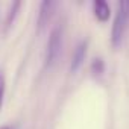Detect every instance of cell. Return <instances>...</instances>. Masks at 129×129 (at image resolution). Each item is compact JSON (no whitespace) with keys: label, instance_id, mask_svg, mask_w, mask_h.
I'll use <instances>...</instances> for the list:
<instances>
[{"label":"cell","instance_id":"cell-1","mask_svg":"<svg viewBox=\"0 0 129 129\" xmlns=\"http://www.w3.org/2000/svg\"><path fill=\"white\" fill-rule=\"evenodd\" d=\"M127 23H129V2H120L111 29V44L114 49H118L121 46L127 30Z\"/></svg>","mask_w":129,"mask_h":129},{"label":"cell","instance_id":"cell-2","mask_svg":"<svg viewBox=\"0 0 129 129\" xmlns=\"http://www.w3.org/2000/svg\"><path fill=\"white\" fill-rule=\"evenodd\" d=\"M62 37H64L62 26H56L50 32V37H49V41H47V49H46V64H47V67H52L61 55Z\"/></svg>","mask_w":129,"mask_h":129},{"label":"cell","instance_id":"cell-3","mask_svg":"<svg viewBox=\"0 0 129 129\" xmlns=\"http://www.w3.org/2000/svg\"><path fill=\"white\" fill-rule=\"evenodd\" d=\"M87 49H88V41L87 40H82L78 43V46L75 47L73 50V55H72V62H70V70L73 73H76L85 61V56H87Z\"/></svg>","mask_w":129,"mask_h":129},{"label":"cell","instance_id":"cell-4","mask_svg":"<svg viewBox=\"0 0 129 129\" xmlns=\"http://www.w3.org/2000/svg\"><path fill=\"white\" fill-rule=\"evenodd\" d=\"M56 2H50V0H46L40 5V12H38V29H44L46 24L50 21L53 12H55V8H56Z\"/></svg>","mask_w":129,"mask_h":129},{"label":"cell","instance_id":"cell-5","mask_svg":"<svg viewBox=\"0 0 129 129\" xmlns=\"http://www.w3.org/2000/svg\"><path fill=\"white\" fill-rule=\"evenodd\" d=\"M93 14L97 21L106 23L111 17V8L103 0H96V2H93Z\"/></svg>","mask_w":129,"mask_h":129},{"label":"cell","instance_id":"cell-6","mask_svg":"<svg viewBox=\"0 0 129 129\" xmlns=\"http://www.w3.org/2000/svg\"><path fill=\"white\" fill-rule=\"evenodd\" d=\"M90 70L94 76H100L103 72H105V62L102 58H97L91 62V66H90Z\"/></svg>","mask_w":129,"mask_h":129},{"label":"cell","instance_id":"cell-7","mask_svg":"<svg viewBox=\"0 0 129 129\" xmlns=\"http://www.w3.org/2000/svg\"><path fill=\"white\" fill-rule=\"evenodd\" d=\"M20 6H21V3H20V2H15V3H12V5H11V9H9L8 17H6V27H9V26L12 24V21H14V18H15L17 11H18V8H20Z\"/></svg>","mask_w":129,"mask_h":129},{"label":"cell","instance_id":"cell-8","mask_svg":"<svg viewBox=\"0 0 129 129\" xmlns=\"http://www.w3.org/2000/svg\"><path fill=\"white\" fill-rule=\"evenodd\" d=\"M5 88H6V79L3 72L0 70V109L3 106V99H5Z\"/></svg>","mask_w":129,"mask_h":129},{"label":"cell","instance_id":"cell-9","mask_svg":"<svg viewBox=\"0 0 129 129\" xmlns=\"http://www.w3.org/2000/svg\"><path fill=\"white\" fill-rule=\"evenodd\" d=\"M0 129H11V127H9V126H2Z\"/></svg>","mask_w":129,"mask_h":129}]
</instances>
